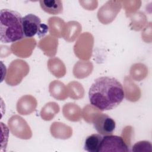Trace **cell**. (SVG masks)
I'll use <instances>...</instances> for the list:
<instances>
[{"label":"cell","mask_w":152,"mask_h":152,"mask_svg":"<svg viewBox=\"0 0 152 152\" xmlns=\"http://www.w3.org/2000/svg\"><path fill=\"white\" fill-rule=\"evenodd\" d=\"M42 24L40 18L33 14H28L22 18V26L24 36L26 37H31L38 34Z\"/></svg>","instance_id":"52a82bcc"},{"label":"cell","mask_w":152,"mask_h":152,"mask_svg":"<svg viewBox=\"0 0 152 152\" xmlns=\"http://www.w3.org/2000/svg\"><path fill=\"white\" fill-rule=\"evenodd\" d=\"M122 1H107L98 11L99 20L104 24L111 23L120 11L122 7Z\"/></svg>","instance_id":"8992f818"},{"label":"cell","mask_w":152,"mask_h":152,"mask_svg":"<svg viewBox=\"0 0 152 152\" xmlns=\"http://www.w3.org/2000/svg\"><path fill=\"white\" fill-rule=\"evenodd\" d=\"M36 106V99L30 95H26L21 97L17 102V110L21 115H29L35 110Z\"/></svg>","instance_id":"9c48e42d"},{"label":"cell","mask_w":152,"mask_h":152,"mask_svg":"<svg viewBox=\"0 0 152 152\" xmlns=\"http://www.w3.org/2000/svg\"><path fill=\"white\" fill-rule=\"evenodd\" d=\"M51 127H53L55 129H57L59 130V132H58L55 134H54L53 136L55 137L56 138H60V139H63L62 137V134L61 132L64 135L65 139L69 138L71 135H72V129L71 127L64 124L63 123L61 122H53L51 126Z\"/></svg>","instance_id":"2e32d148"},{"label":"cell","mask_w":152,"mask_h":152,"mask_svg":"<svg viewBox=\"0 0 152 152\" xmlns=\"http://www.w3.org/2000/svg\"><path fill=\"white\" fill-rule=\"evenodd\" d=\"M147 148V147H149V148H151V144L150 141H139L137 142V143H135L132 148V151H139L140 149L141 148Z\"/></svg>","instance_id":"ac0fdd59"},{"label":"cell","mask_w":152,"mask_h":152,"mask_svg":"<svg viewBox=\"0 0 152 152\" xmlns=\"http://www.w3.org/2000/svg\"><path fill=\"white\" fill-rule=\"evenodd\" d=\"M59 111V107L55 102H49L42 108L40 115L41 117L46 121L51 120L55 115Z\"/></svg>","instance_id":"5bb4252c"},{"label":"cell","mask_w":152,"mask_h":152,"mask_svg":"<svg viewBox=\"0 0 152 152\" xmlns=\"http://www.w3.org/2000/svg\"><path fill=\"white\" fill-rule=\"evenodd\" d=\"M42 9L50 14H58L63 11L62 2L60 0H41L39 1Z\"/></svg>","instance_id":"30bf717a"},{"label":"cell","mask_w":152,"mask_h":152,"mask_svg":"<svg viewBox=\"0 0 152 152\" xmlns=\"http://www.w3.org/2000/svg\"><path fill=\"white\" fill-rule=\"evenodd\" d=\"M92 123L97 132L104 136L112 135L116 126L115 121L111 117L100 112L94 115Z\"/></svg>","instance_id":"277c9868"},{"label":"cell","mask_w":152,"mask_h":152,"mask_svg":"<svg viewBox=\"0 0 152 152\" xmlns=\"http://www.w3.org/2000/svg\"><path fill=\"white\" fill-rule=\"evenodd\" d=\"M21 61L22 60L20 59H15L10 64L9 68L15 71V72L8 69L7 77L5 80L6 83L8 84L11 86L17 85L21 83L23 78L26 76L24 74L18 73V71L21 70V69L28 65L24 61H23V62L21 64Z\"/></svg>","instance_id":"ba28073f"},{"label":"cell","mask_w":152,"mask_h":152,"mask_svg":"<svg viewBox=\"0 0 152 152\" xmlns=\"http://www.w3.org/2000/svg\"><path fill=\"white\" fill-rule=\"evenodd\" d=\"M72 114L71 121H78L81 119V109L78 106L74 103H68L65 104L63 107L64 116L67 119H69Z\"/></svg>","instance_id":"4fadbf2b"},{"label":"cell","mask_w":152,"mask_h":152,"mask_svg":"<svg viewBox=\"0 0 152 152\" xmlns=\"http://www.w3.org/2000/svg\"><path fill=\"white\" fill-rule=\"evenodd\" d=\"M103 137L100 134H93L88 136L84 142V150L88 152H99Z\"/></svg>","instance_id":"7c38bea8"},{"label":"cell","mask_w":152,"mask_h":152,"mask_svg":"<svg viewBox=\"0 0 152 152\" xmlns=\"http://www.w3.org/2000/svg\"><path fill=\"white\" fill-rule=\"evenodd\" d=\"M125 93L121 83L115 78L101 77L97 78L88 91L92 106L99 110H109L117 107L124 100Z\"/></svg>","instance_id":"6da1fadb"},{"label":"cell","mask_w":152,"mask_h":152,"mask_svg":"<svg viewBox=\"0 0 152 152\" xmlns=\"http://www.w3.org/2000/svg\"><path fill=\"white\" fill-rule=\"evenodd\" d=\"M48 68L52 74L55 75V77H58V71L57 70L61 71L62 69L65 70V65L63 64L62 61H61L59 59L54 58L50 59L48 61Z\"/></svg>","instance_id":"e0dca14e"},{"label":"cell","mask_w":152,"mask_h":152,"mask_svg":"<svg viewBox=\"0 0 152 152\" xmlns=\"http://www.w3.org/2000/svg\"><path fill=\"white\" fill-rule=\"evenodd\" d=\"M66 88L68 94L69 96L74 99H81L84 96V88L81 84L78 82L72 81L69 83Z\"/></svg>","instance_id":"9a60e30c"},{"label":"cell","mask_w":152,"mask_h":152,"mask_svg":"<svg viewBox=\"0 0 152 152\" xmlns=\"http://www.w3.org/2000/svg\"><path fill=\"white\" fill-rule=\"evenodd\" d=\"M49 92L52 96L59 100H64L68 97L66 87L58 80H54L49 85Z\"/></svg>","instance_id":"8fae6325"},{"label":"cell","mask_w":152,"mask_h":152,"mask_svg":"<svg viewBox=\"0 0 152 152\" xmlns=\"http://www.w3.org/2000/svg\"><path fill=\"white\" fill-rule=\"evenodd\" d=\"M103 151H129V147L123 138L117 135H104L102 140L99 152Z\"/></svg>","instance_id":"5b68a950"},{"label":"cell","mask_w":152,"mask_h":152,"mask_svg":"<svg viewBox=\"0 0 152 152\" xmlns=\"http://www.w3.org/2000/svg\"><path fill=\"white\" fill-rule=\"evenodd\" d=\"M8 124L11 133L17 137L25 140L31 137L32 132L30 126L21 116L18 115L11 116Z\"/></svg>","instance_id":"3957f363"},{"label":"cell","mask_w":152,"mask_h":152,"mask_svg":"<svg viewBox=\"0 0 152 152\" xmlns=\"http://www.w3.org/2000/svg\"><path fill=\"white\" fill-rule=\"evenodd\" d=\"M22 18L18 12L2 9L0 12V40L2 43H11L24 38Z\"/></svg>","instance_id":"7a4b0ae2"}]
</instances>
